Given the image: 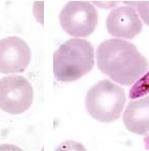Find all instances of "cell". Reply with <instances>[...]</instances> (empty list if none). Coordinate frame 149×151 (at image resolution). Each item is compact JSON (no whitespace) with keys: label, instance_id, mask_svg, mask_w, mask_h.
Here are the masks:
<instances>
[{"label":"cell","instance_id":"cell-6","mask_svg":"<svg viewBox=\"0 0 149 151\" xmlns=\"http://www.w3.org/2000/svg\"><path fill=\"white\" fill-rule=\"evenodd\" d=\"M31 51L27 43L17 36L0 39V72L21 73L28 67Z\"/></svg>","mask_w":149,"mask_h":151},{"label":"cell","instance_id":"cell-2","mask_svg":"<svg viewBox=\"0 0 149 151\" xmlns=\"http://www.w3.org/2000/svg\"><path fill=\"white\" fill-rule=\"evenodd\" d=\"M94 65L92 43L81 38H71L59 46L53 54V73L58 81L73 82L89 73Z\"/></svg>","mask_w":149,"mask_h":151},{"label":"cell","instance_id":"cell-8","mask_svg":"<svg viewBox=\"0 0 149 151\" xmlns=\"http://www.w3.org/2000/svg\"><path fill=\"white\" fill-rule=\"evenodd\" d=\"M123 122L128 131L146 135L149 132V96L129 102L123 114Z\"/></svg>","mask_w":149,"mask_h":151},{"label":"cell","instance_id":"cell-7","mask_svg":"<svg viewBox=\"0 0 149 151\" xmlns=\"http://www.w3.org/2000/svg\"><path fill=\"white\" fill-rule=\"evenodd\" d=\"M106 27L111 36L132 39L142 31L143 24L133 8L121 6L110 12Z\"/></svg>","mask_w":149,"mask_h":151},{"label":"cell","instance_id":"cell-5","mask_svg":"<svg viewBox=\"0 0 149 151\" xmlns=\"http://www.w3.org/2000/svg\"><path fill=\"white\" fill-rule=\"evenodd\" d=\"M33 86L20 75H10L0 80V109L10 114H20L32 105Z\"/></svg>","mask_w":149,"mask_h":151},{"label":"cell","instance_id":"cell-3","mask_svg":"<svg viewBox=\"0 0 149 151\" xmlns=\"http://www.w3.org/2000/svg\"><path fill=\"white\" fill-rule=\"evenodd\" d=\"M125 101L123 88L110 80H103L89 90L85 105L93 119L101 122L110 123L120 118Z\"/></svg>","mask_w":149,"mask_h":151},{"label":"cell","instance_id":"cell-11","mask_svg":"<svg viewBox=\"0 0 149 151\" xmlns=\"http://www.w3.org/2000/svg\"><path fill=\"white\" fill-rule=\"evenodd\" d=\"M144 142H145V148L149 150V132L147 133L146 137H145V139H144Z\"/></svg>","mask_w":149,"mask_h":151},{"label":"cell","instance_id":"cell-9","mask_svg":"<svg viewBox=\"0 0 149 151\" xmlns=\"http://www.w3.org/2000/svg\"><path fill=\"white\" fill-rule=\"evenodd\" d=\"M149 93V72L143 76L130 91V99H138Z\"/></svg>","mask_w":149,"mask_h":151},{"label":"cell","instance_id":"cell-4","mask_svg":"<svg viewBox=\"0 0 149 151\" xmlns=\"http://www.w3.org/2000/svg\"><path fill=\"white\" fill-rule=\"evenodd\" d=\"M59 20L64 31L70 36L87 37L97 27L98 13L89 1H71L62 9Z\"/></svg>","mask_w":149,"mask_h":151},{"label":"cell","instance_id":"cell-10","mask_svg":"<svg viewBox=\"0 0 149 151\" xmlns=\"http://www.w3.org/2000/svg\"><path fill=\"white\" fill-rule=\"evenodd\" d=\"M130 4H135L143 20L149 25V1H136Z\"/></svg>","mask_w":149,"mask_h":151},{"label":"cell","instance_id":"cell-1","mask_svg":"<svg viewBox=\"0 0 149 151\" xmlns=\"http://www.w3.org/2000/svg\"><path fill=\"white\" fill-rule=\"evenodd\" d=\"M97 67L113 81L130 86L148 67L147 59L133 43L120 38L106 40L97 49Z\"/></svg>","mask_w":149,"mask_h":151}]
</instances>
